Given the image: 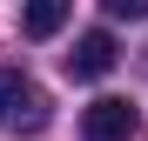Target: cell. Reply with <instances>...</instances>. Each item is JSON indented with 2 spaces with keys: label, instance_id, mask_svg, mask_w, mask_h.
Here are the masks:
<instances>
[{
  "label": "cell",
  "instance_id": "3",
  "mask_svg": "<svg viewBox=\"0 0 148 141\" xmlns=\"http://www.w3.org/2000/svg\"><path fill=\"white\" fill-rule=\"evenodd\" d=\"M114 61H121L114 34H108V27H94V34H81V40H74L67 74H74V81H101V74H114Z\"/></svg>",
  "mask_w": 148,
  "mask_h": 141
},
{
  "label": "cell",
  "instance_id": "1",
  "mask_svg": "<svg viewBox=\"0 0 148 141\" xmlns=\"http://www.w3.org/2000/svg\"><path fill=\"white\" fill-rule=\"evenodd\" d=\"M47 121H54L47 87L27 81L20 67H0V128H7V134H40Z\"/></svg>",
  "mask_w": 148,
  "mask_h": 141
},
{
  "label": "cell",
  "instance_id": "2",
  "mask_svg": "<svg viewBox=\"0 0 148 141\" xmlns=\"http://www.w3.org/2000/svg\"><path fill=\"white\" fill-rule=\"evenodd\" d=\"M135 128H141V114H135V101H121V94H101V101L81 114V141H135Z\"/></svg>",
  "mask_w": 148,
  "mask_h": 141
},
{
  "label": "cell",
  "instance_id": "5",
  "mask_svg": "<svg viewBox=\"0 0 148 141\" xmlns=\"http://www.w3.org/2000/svg\"><path fill=\"white\" fill-rule=\"evenodd\" d=\"M108 20H148V0H108Z\"/></svg>",
  "mask_w": 148,
  "mask_h": 141
},
{
  "label": "cell",
  "instance_id": "4",
  "mask_svg": "<svg viewBox=\"0 0 148 141\" xmlns=\"http://www.w3.org/2000/svg\"><path fill=\"white\" fill-rule=\"evenodd\" d=\"M61 27H67V0H34V7L20 14V34H34V40L61 34Z\"/></svg>",
  "mask_w": 148,
  "mask_h": 141
}]
</instances>
